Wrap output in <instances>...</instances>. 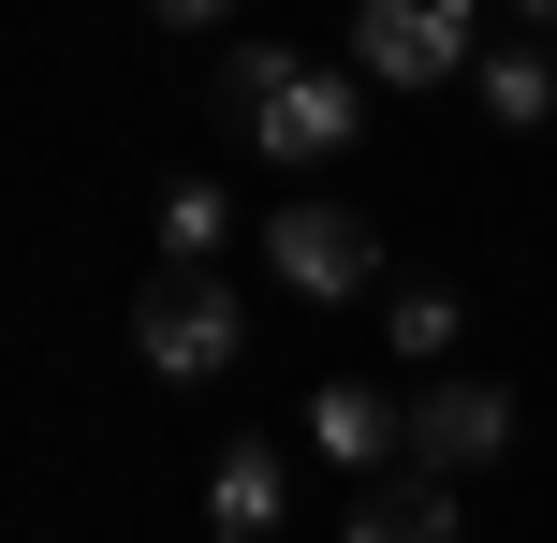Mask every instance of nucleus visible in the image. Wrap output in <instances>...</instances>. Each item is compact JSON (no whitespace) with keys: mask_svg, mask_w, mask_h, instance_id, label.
<instances>
[{"mask_svg":"<svg viewBox=\"0 0 557 543\" xmlns=\"http://www.w3.org/2000/svg\"><path fill=\"white\" fill-rule=\"evenodd\" d=\"M264 264H278L294 294H323V309H352V294L382 280V250H367V221H352V206H323V192H294V206L264 221Z\"/></svg>","mask_w":557,"mask_h":543,"instance_id":"4","label":"nucleus"},{"mask_svg":"<svg viewBox=\"0 0 557 543\" xmlns=\"http://www.w3.org/2000/svg\"><path fill=\"white\" fill-rule=\"evenodd\" d=\"M294 427L323 441V470H382L396 441H411V411H382V397H367V382H323V397H308Z\"/></svg>","mask_w":557,"mask_h":543,"instance_id":"7","label":"nucleus"},{"mask_svg":"<svg viewBox=\"0 0 557 543\" xmlns=\"http://www.w3.org/2000/svg\"><path fill=\"white\" fill-rule=\"evenodd\" d=\"M221 221H235V206L206 192V176H176V192H162V264H221Z\"/></svg>","mask_w":557,"mask_h":543,"instance_id":"11","label":"nucleus"},{"mask_svg":"<svg viewBox=\"0 0 557 543\" xmlns=\"http://www.w3.org/2000/svg\"><path fill=\"white\" fill-rule=\"evenodd\" d=\"M455 323H470V309H455V280H411V294H382V338L411 353V368H441V353H455Z\"/></svg>","mask_w":557,"mask_h":543,"instance_id":"10","label":"nucleus"},{"mask_svg":"<svg viewBox=\"0 0 557 543\" xmlns=\"http://www.w3.org/2000/svg\"><path fill=\"white\" fill-rule=\"evenodd\" d=\"M221 118L264 147V162H337V147L367 133V74H323V59H294V45H235L221 59Z\"/></svg>","mask_w":557,"mask_h":543,"instance_id":"1","label":"nucleus"},{"mask_svg":"<svg viewBox=\"0 0 557 543\" xmlns=\"http://www.w3.org/2000/svg\"><path fill=\"white\" fill-rule=\"evenodd\" d=\"M484 59V0H352V74L367 88H441Z\"/></svg>","mask_w":557,"mask_h":543,"instance_id":"3","label":"nucleus"},{"mask_svg":"<svg viewBox=\"0 0 557 543\" xmlns=\"http://www.w3.org/2000/svg\"><path fill=\"white\" fill-rule=\"evenodd\" d=\"M499 441H513V397H499V382H425V397H411V470H441V485L484 470Z\"/></svg>","mask_w":557,"mask_h":543,"instance_id":"5","label":"nucleus"},{"mask_svg":"<svg viewBox=\"0 0 557 543\" xmlns=\"http://www.w3.org/2000/svg\"><path fill=\"white\" fill-rule=\"evenodd\" d=\"M147 15H162V29H221L235 0H147Z\"/></svg>","mask_w":557,"mask_h":543,"instance_id":"12","label":"nucleus"},{"mask_svg":"<svg viewBox=\"0 0 557 543\" xmlns=\"http://www.w3.org/2000/svg\"><path fill=\"white\" fill-rule=\"evenodd\" d=\"M470 88H484V118H499V133H543V118H557V45H543V29H513V45L470 59Z\"/></svg>","mask_w":557,"mask_h":543,"instance_id":"8","label":"nucleus"},{"mask_svg":"<svg viewBox=\"0 0 557 543\" xmlns=\"http://www.w3.org/2000/svg\"><path fill=\"white\" fill-rule=\"evenodd\" d=\"M513 15H529V29H543V45H557V0H513Z\"/></svg>","mask_w":557,"mask_h":543,"instance_id":"13","label":"nucleus"},{"mask_svg":"<svg viewBox=\"0 0 557 543\" xmlns=\"http://www.w3.org/2000/svg\"><path fill=\"white\" fill-rule=\"evenodd\" d=\"M278 499H294V456H278V441H221L206 529H221V543H278Z\"/></svg>","mask_w":557,"mask_h":543,"instance_id":"6","label":"nucleus"},{"mask_svg":"<svg viewBox=\"0 0 557 543\" xmlns=\"http://www.w3.org/2000/svg\"><path fill=\"white\" fill-rule=\"evenodd\" d=\"M337 543H455V499H441V470H411V485H367L352 515H337Z\"/></svg>","mask_w":557,"mask_h":543,"instance_id":"9","label":"nucleus"},{"mask_svg":"<svg viewBox=\"0 0 557 543\" xmlns=\"http://www.w3.org/2000/svg\"><path fill=\"white\" fill-rule=\"evenodd\" d=\"M133 353L162 382H221L235 353H250V309L221 294V264H162V280L133 294Z\"/></svg>","mask_w":557,"mask_h":543,"instance_id":"2","label":"nucleus"}]
</instances>
